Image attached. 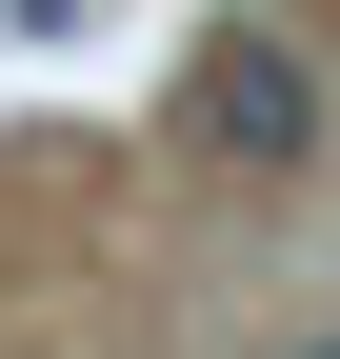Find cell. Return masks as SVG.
<instances>
[{
	"label": "cell",
	"instance_id": "6da1fadb",
	"mask_svg": "<svg viewBox=\"0 0 340 359\" xmlns=\"http://www.w3.org/2000/svg\"><path fill=\"white\" fill-rule=\"evenodd\" d=\"M181 140L240 160V180H301V160H320V60H301V40H261V20H221V40H200V80H181Z\"/></svg>",
	"mask_w": 340,
	"mask_h": 359
},
{
	"label": "cell",
	"instance_id": "7a4b0ae2",
	"mask_svg": "<svg viewBox=\"0 0 340 359\" xmlns=\"http://www.w3.org/2000/svg\"><path fill=\"white\" fill-rule=\"evenodd\" d=\"M320 359H340V339H320Z\"/></svg>",
	"mask_w": 340,
	"mask_h": 359
}]
</instances>
